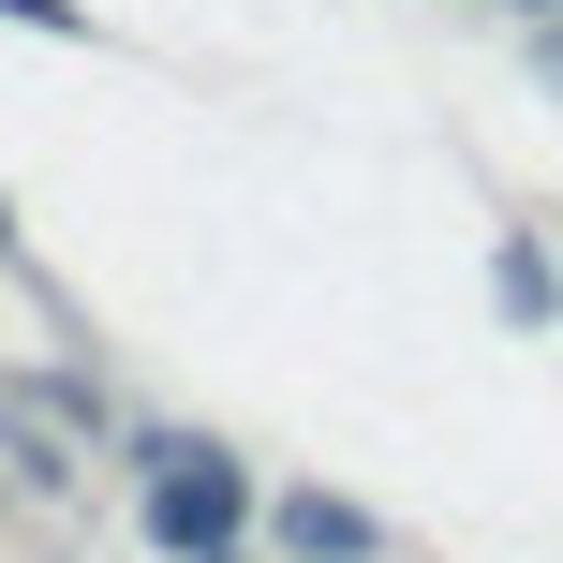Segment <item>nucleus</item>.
I'll return each instance as SVG.
<instances>
[{"label":"nucleus","instance_id":"f257e3e1","mask_svg":"<svg viewBox=\"0 0 563 563\" xmlns=\"http://www.w3.org/2000/svg\"><path fill=\"white\" fill-rule=\"evenodd\" d=\"M238 505H253V489H238V460L223 445H148V519H164V549H223L238 534Z\"/></svg>","mask_w":563,"mask_h":563},{"label":"nucleus","instance_id":"f03ea898","mask_svg":"<svg viewBox=\"0 0 563 563\" xmlns=\"http://www.w3.org/2000/svg\"><path fill=\"white\" fill-rule=\"evenodd\" d=\"M282 549H311V563H371L386 534H371L356 505H327V489H297V505H282Z\"/></svg>","mask_w":563,"mask_h":563},{"label":"nucleus","instance_id":"7ed1b4c3","mask_svg":"<svg viewBox=\"0 0 563 563\" xmlns=\"http://www.w3.org/2000/svg\"><path fill=\"white\" fill-rule=\"evenodd\" d=\"M0 15H15V30H59V45H75V30H89L75 0H0Z\"/></svg>","mask_w":563,"mask_h":563},{"label":"nucleus","instance_id":"20e7f679","mask_svg":"<svg viewBox=\"0 0 563 563\" xmlns=\"http://www.w3.org/2000/svg\"><path fill=\"white\" fill-rule=\"evenodd\" d=\"M0 238H15V223H0Z\"/></svg>","mask_w":563,"mask_h":563}]
</instances>
